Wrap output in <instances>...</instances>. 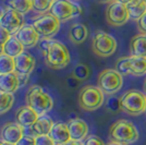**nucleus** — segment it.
I'll use <instances>...</instances> for the list:
<instances>
[{
    "label": "nucleus",
    "mask_w": 146,
    "mask_h": 145,
    "mask_svg": "<svg viewBox=\"0 0 146 145\" xmlns=\"http://www.w3.org/2000/svg\"><path fill=\"white\" fill-rule=\"evenodd\" d=\"M26 105L35 110L38 116L47 115L54 108V99L42 86L32 85L26 92Z\"/></svg>",
    "instance_id": "nucleus-1"
},
{
    "label": "nucleus",
    "mask_w": 146,
    "mask_h": 145,
    "mask_svg": "<svg viewBox=\"0 0 146 145\" xmlns=\"http://www.w3.org/2000/svg\"><path fill=\"white\" fill-rule=\"evenodd\" d=\"M109 136L112 142L121 145H131L139 139V131L131 121L118 120L110 127Z\"/></svg>",
    "instance_id": "nucleus-2"
},
{
    "label": "nucleus",
    "mask_w": 146,
    "mask_h": 145,
    "mask_svg": "<svg viewBox=\"0 0 146 145\" xmlns=\"http://www.w3.org/2000/svg\"><path fill=\"white\" fill-rule=\"evenodd\" d=\"M44 58L46 66L54 70H60L66 68L71 61L70 53L67 46L61 42L54 39L50 43L48 51Z\"/></svg>",
    "instance_id": "nucleus-3"
},
{
    "label": "nucleus",
    "mask_w": 146,
    "mask_h": 145,
    "mask_svg": "<svg viewBox=\"0 0 146 145\" xmlns=\"http://www.w3.org/2000/svg\"><path fill=\"white\" fill-rule=\"evenodd\" d=\"M120 110L131 116L145 112L146 96L140 91L130 90L120 97Z\"/></svg>",
    "instance_id": "nucleus-4"
},
{
    "label": "nucleus",
    "mask_w": 146,
    "mask_h": 145,
    "mask_svg": "<svg viewBox=\"0 0 146 145\" xmlns=\"http://www.w3.org/2000/svg\"><path fill=\"white\" fill-rule=\"evenodd\" d=\"M104 93L98 86L87 85L84 86L79 93L80 107L86 111H95L102 107L105 100Z\"/></svg>",
    "instance_id": "nucleus-5"
},
{
    "label": "nucleus",
    "mask_w": 146,
    "mask_h": 145,
    "mask_svg": "<svg viewBox=\"0 0 146 145\" xmlns=\"http://www.w3.org/2000/svg\"><path fill=\"white\" fill-rule=\"evenodd\" d=\"M123 78L116 69H106L99 73L97 86L107 95H113L121 90Z\"/></svg>",
    "instance_id": "nucleus-6"
},
{
    "label": "nucleus",
    "mask_w": 146,
    "mask_h": 145,
    "mask_svg": "<svg viewBox=\"0 0 146 145\" xmlns=\"http://www.w3.org/2000/svg\"><path fill=\"white\" fill-rule=\"evenodd\" d=\"M82 8L72 0H55L49 13L55 15L60 22H66L82 14Z\"/></svg>",
    "instance_id": "nucleus-7"
},
{
    "label": "nucleus",
    "mask_w": 146,
    "mask_h": 145,
    "mask_svg": "<svg viewBox=\"0 0 146 145\" xmlns=\"http://www.w3.org/2000/svg\"><path fill=\"white\" fill-rule=\"evenodd\" d=\"M92 49L94 54L97 55L98 57L107 58L116 51L117 41L115 39V37H112L108 33L98 31L93 38Z\"/></svg>",
    "instance_id": "nucleus-8"
},
{
    "label": "nucleus",
    "mask_w": 146,
    "mask_h": 145,
    "mask_svg": "<svg viewBox=\"0 0 146 145\" xmlns=\"http://www.w3.org/2000/svg\"><path fill=\"white\" fill-rule=\"evenodd\" d=\"M60 23L61 22L55 15H52L51 13L48 12L44 13L43 15L35 19L32 24L34 25V27L36 29V31L39 33V35L42 37L51 38L59 32Z\"/></svg>",
    "instance_id": "nucleus-9"
},
{
    "label": "nucleus",
    "mask_w": 146,
    "mask_h": 145,
    "mask_svg": "<svg viewBox=\"0 0 146 145\" xmlns=\"http://www.w3.org/2000/svg\"><path fill=\"white\" fill-rule=\"evenodd\" d=\"M106 20L111 26H121L130 20L127 5L113 1L106 9Z\"/></svg>",
    "instance_id": "nucleus-10"
},
{
    "label": "nucleus",
    "mask_w": 146,
    "mask_h": 145,
    "mask_svg": "<svg viewBox=\"0 0 146 145\" xmlns=\"http://www.w3.org/2000/svg\"><path fill=\"white\" fill-rule=\"evenodd\" d=\"M24 24L23 14L10 8L2 13L0 19V25L3 26L11 35H15V33Z\"/></svg>",
    "instance_id": "nucleus-11"
},
{
    "label": "nucleus",
    "mask_w": 146,
    "mask_h": 145,
    "mask_svg": "<svg viewBox=\"0 0 146 145\" xmlns=\"http://www.w3.org/2000/svg\"><path fill=\"white\" fill-rule=\"evenodd\" d=\"M25 128L17 122H7L0 129V139L2 142L17 144L24 136Z\"/></svg>",
    "instance_id": "nucleus-12"
},
{
    "label": "nucleus",
    "mask_w": 146,
    "mask_h": 145,
    "mask_svg": "<svg viewBox=\"0 0 146 145\" xmlns=\"http://www.w3.org/2000/svg\"><path fill=\"white\" fill-rule=\"evenodd\" d=\"M15 36L27 49L35 47L40 41V35L33 24H24L15 33Z\"/></svg>",
    "instance_id": "nucleus-13"
},
{
    "label": "nucleus",
    "mask_w": 146,
    "mask_h": 145,
    "mask_svg": "<svg viewBox=\"0 0 146 145\" xmlns=\"http://www.w3.org/2000/svg\"><path fill=\"white\" fill-rule=\"evenodd\" d=\"M54 121L51 117L47 115L39 116L36 122L29 128H25V134H29L32 136H38V135H44V134H49L51 128L54 126Z\"/></svg>",
    "instance_id": "nucleus-14"
},
{
    "label": "nucleus",
    "mask_w": 146,
    "mask_h": 145,
    "mask_svg": "<svg viewBox=\"0 0 146 145\" xmlns=\"http://www.w3.org/2000/svg\"><path fill=\"white\" fill-rule=\"evenodd\" d=\"M71 140L83 142L88 134V126L83 119L74 118L68 122Z\"/></svg>",
    "instance_id": "nucleus-15"
},
{
    "label": "nucleus",
    "mask_w": 146,
    "mask_h": 145,
    "mask_svg": "<svg viewBox=\"0 0 146 145\" xmlns=\"http://www.w3.org/2000/svg\"><path fill=\"white\" fill-rule=\"evenodd\" d=\"M38 117L39 116L37 115L36 111L26 105V106H22L18 108L15 112V122L22 127L29 128L36 122Z\"/></svg>",
    "instance_id": "nucleus-16"
},
{
    "label": "nucleus",
    "mask_w": 146,
    "mask_h": 145,
    "mask_svg": "<svg viewBox=\"0 0 146 145\" xmlns=\"http://www.w3.org/2000/svg\"><path fill=\"white\" fill-rule=\"evenodd\" d=\"M14 61H15V72L17 73L31 74L36 65V60L34 56L26 51L15 57Z\"/></svg>",
    "instance_id": "nucleus-17"
},
{
    "label": "nucleus",
    "mask_w": 146,
    "mask_h": 145,
    "mask_svg": "<svg viewBox=\"0 0 146 145\" xmlns=\"http://www.w3.org/2000/svg\"><path fill=\"white\" fill-rule=\"evenodd\" d=\"M49 135H50L51 139L54 140L56 145H62L71 140L68 123H64V122L54 123V126H52L50 132H49Z\"/></svg>",
    "instance_id": "nucleus-18"
},
{
    "label": "nucleus",
    "mask_w": 146,
    "mask_h": 145,
    "mask_svg": "<svg viewBox=\"0 0 146 145\" xmlns=\"http://www.w3.org/2000/svg\"><path fill=\"white\" fill-rule=\"evenodd\" d=\"M20 88L18 73L11 72L0 74V92L5 93H15Z\"/></svg>",
    "instance_id": "nucleus-19"
},
{
    "label": "nucleus",
    "mask_w": 146,
    "mask_h": 145,
    "mask_svg": "<svg viewBox=\"0 0 146 145\" xmlns=\"http://www.w3.org/2000/svg\"><path fill=\"white\" fill-rule=\"evenodd\" d=\"M68 35L73 44L80 45V44L85 42L86 38L88 37V30H87L86 25L82 24V23H75L70 26Z\"/></svg>",
    "instance_id": "nucleus-20"
},
{
    "label": "nucleus",
    "mask_w": 146,
    "mask_h": 145,
    "mask_svg": "<svg viewBox=\"0 0 146 145\" xmlns=\"http://www.w3.org/2000/svg\"><path fill=\"white\" fill-rule=\"evenodd\" d=\"M131 56L146 57V34H137L130 42Z\"/></svg>",
    "instance_id": "nucleus-21"
},
{
    "label": "nucleus",
    "mask_w": 146,
    "mask_h": 145,
    "mask_svg": "<svg viewBox=\"0 0 146 145\" xmlns=\"http://www.w3.org/2000/svg\"><path fill=\"white\" fill-rule=\"evenodd\" d=\"M25 47L22 45V43L18 39L15 35H11V37L7 41V43L3 45V54L8 55L12 58L18 57L19 55L24 53Z\"/></svg>",
    "instance_id": "nucleus-22"
},
{
    "label": "nucleus",
    "mask_w": 146,
    "mask_h": 145,
    "mask_svg": "<svg viewBox=\"0 0 146 145\" xmlns=\"http://www.w3.org/2000/svg\"><path fill=\"white\" fill-rule=\"evenodd\" d=\"M130 59V70L131 75L133 76H142L146 74V57L140 56H131Z\"/></svg>",
    "instance_id": "nucleus-23"
},
{
    "label": "nucleus",
    "mask_w": 146,
    "mask_h": 145,
    "mask_svg": "<svg viewBox=\"0 0 146 145\" xmlns=\"http://www.w3.org/2000/svg\"><path fill=\"white\" fill-rule=\"evenodd\" d=\"M130 19L133 21H137L146 13V2L142 0H133L127 5Z\"/></svg>",
    "instance_id": "nucleus-24"
},
{
    "label": "nucleus",
    "mask_w": 146,
    "mask_h": 145,
    "mask_svg": "<svg viewBox=\"0 0 146 145\" xmlns=\"http://www.w3.org/2000/svg\"><path fill=\"white\" fill-rule=\"evenodd\" d=\"M10 9H13L23 15L32 10V0H7Z\"/></svg>",
    "instance_id": "nucleus-25"
},
{
    "label": "nucleus",
    "mask_w": 146,
    "mask_h": 145,
    "mask_svg": "<svg viewBox=\"0 0 146 145\" xmlns=\"http://www.w3.org/2000/svg\"><path fill=\"white\" fill-rule=\"evenodd\" d=\"M15 72V61L14 58L8 55H0V74Z\"/></svg>",
    "instance_id": "nucleus-26"
},
{
    "label": "nucleus",
    "mask_w": 146,
    "mask_h": 145,
    "mask_svg": "<svg viewBox=\"0 0 146 145\" xmlns=\"http://www.w3.org/2000/svg\"><path fill=\"white\" fill-rule=\"evenodd\" d=\"M14 104V96L11 93L0 92V115L8 112Z\"/></svg>",
    "instance_id": "nucleus-27"
},
{
    "label": "nucleus",
    "mask_w": 146,
    "mask_h": 145,
    "mask_svg": "<svg viewBox=\"0 0 146 145\" xmlns=\"http://www.w3.org/2000/svg\"><path fill=\"white\" fill-rule=\"evenodd\" d=\"M54 3V0H32V10L36 13H47Z\"/></svg>",
    "instance_id": "nucleus-28"
},
{
    "label": "nucleus",
    "mask_w": 146,
    "mask_h": 145,
    "mask_svg": "<svg viewBox=\"0 0 146 145\" xmlns=\"http://www.w3.org/2000/svg\"><path fill=\"white\" fill-rule=\"evenodd\" d=\"M90 74H91V70H90V68L86 66V65H84V63H79V65H76L72 72L73 76H74L75 79L79 80L80 82H81V81H85V80L90 76Z\"/></svg>",
    "instance_id": "nucleus-29"
},
{
    "label": "nucleus",
    "mask_w": 146,
    "mask_h": 145,
    "mask_svg": "<svg viewBox=\"0 0 146 145\" xmlns=\"http://www.w3.org/2000/svg\"><path fill=\"white\" fill-rule=\"evenodd\" d=\"M116 69L118 72L123 75H131V70H130V59L129 57H122L119 58L116 62Z\"/></svg>",
    "instance_id": "nucleus-30"
},
{
    "label": "nucleus",
    "mask_w": 146,
    "mask_h": 145,
    "mask_svg": "<svg viewBox=\"0 0 146 145\" xmlns=\"http://www.w3.org/2000/svg\"><path fill=\"white\" fill-rule=\"evenodd\" d=\"M83 145H106L105 142L97 135H87L83 141Z\"/></svg>",
    "instance_id": "nucleus-31"
},
{
    "label": "nucleus",
    "mask_w": 146,
    "mask_h": 145,
    "mask_svg": "<svg viewBox=\"0 0 146 145\" xmlns=\"http://www.w3.org/2000/svg\"><path fill=\"white\" fill-rule=\"evenodd\" d=\"M36 145H56V143L49 134H44L36 136Z\"/></svg>",
    "instance_id": "nucleus-32"
},
{
    "label": "nucleus",
    "mask_w": 146,
    "mask_h": 145,
    "mask_svg": "<svg viewBox=\"0 0 146 145\" xmlns=\"http://www.w3.org/2000/svg\"><path fill=\"white\" fill-rule=\"evenodd\" d=\"M51 41H52V39H50V38H46V37H44L43 39H40V41H39V43H38L39 50H40V53H42V55H43L44 57L46 56L47 51H48L49 45H50Z\"/></svg>",
    "instance_id": "nucleus-33"
},
{
    "label": "nucleus",
    "mask_w": 146,
    "mask_h": 145,
    "mask_svg": "<svg viewBox=\"0 0 146 145\" xmlns=\"http://www.w3.org/2000/svg\"><path fill=\"white\" fill-rule=\"evenodd\" d=\"M120 98H117V97H111L108 99V103H107V108L110 109L111 111H118L120 109Z\"/></svg>",
    "instance_id": "nucleus-34"
},
{
    "label": "nucleus",
    "mask_w": 146,
    "mask_h": 145,
    "mask_svg": "<svg viewBox=\"0 0 146 145\" xmlns=\"http://www.w3.org/2000/svg\"><path fill=\"white\" fill-rule=\"evenodd\" d=\"M17 145H36V138L29 134H24V136L19 141Z\"/></svg>",
    "instance_id": "nucleus-35"
},
{
    "label": "nucleus",
    "mask_w": 146,
    "mask_h": 145,
    "mask_svg": "<svg viewBox=\"0 0 146 145\" xmlns=\"http://www.w3.org/2000/svg\"><path fill=\"white\" fill-rule=\"evenodd\" d=\"M10 37H11V34L3 26L0 25V46H3Z\"/></svg>",
    "instance_id": "nucleus-36"
},
{
    "label": "nucleus",
    "mask_w": 146,
    "mask_h": 145,
    "mask_svg": "<svg viewBox=\"0 0 146 145\" xmlns=\"http://www.w3.org/2000/svg\"><path fill=\"white\" fill-rule=\"evenodd\" d=\"M136 26L139 32H141L142 34H146V13L136 21Z\"/></svg>",
    "instance_id": "nucleus-37"
},
{
    "label": "nucleus",
    "mask_w": 146,
    "mask_h": 145,
    "mask_svg": "<svg viewBox=\"0 0 146 145\" xmlns=\"http://www.w3.org/2000/svg\"><path fill=\"white\" fill-rule=\"evenodd\" d=\"M18 79L19 83H20V87H23L29 83L30 81V74H25V73H18Z\"/></svg>",
    "instance_id": "nucleus-38"
},
{
    "label": "nucleus",
    "mask_w": 146,
    "mask_h": 145,
    "mask_svg": "<svg viewBox=\"0 0 146 145\" xmlns=\"http://www.w3.org/2000/svg\"><path fill=\"white\" fill-rule=\"evenodd\" d=\"M62 145H83V142H81V141H75V140H70V141H68L67 143H64V144Z\"/></svg>",
    "instance_id": "nucleus-39"
},
{
    "label": "nucleus",
    "mask_w": 146,
    "mask_h": 145,
    "mask_svg": "<svg viewBox=\"0 0 146 145\" xmlns=\"http://www.w3.org/2000/svg\"><path fill=\"white\" fill-rule=\"evenodd\" d=\"M116 1L121 2V3H123V5H128V3H130V2H132L133 0H116Z\"/></svg>",
    "instance_id": "nucleus-40"
},
{
    "label": "nucleus",
    "mask_w": 146,
    "mask_h": 145,
    "mask_svg": "<svg viewBox=\"0 0 146 145\" xmlns=\"http://www.w3.org/2000/svg\"><path fill=\"white\" fill-rule=\"evenodd\" d=\"M98 1L102 2V3H111V2H113L116 0H98Z\"/></svg>",
    "instance_id": "nucleus-41"
},
{
    "label": "nucleus",
    "mask_w": 146,
    "mask_h": 145,
    "mask_svg": "<svg viewBox=\"0 0 146 145\" xmlns=\"http://www.w3.org/2000/svg\"><path fill=\"white\" fill-rule=\"evenodd\" d=\"M108 145H121V144H120V143H117V142H112V141H111Z\"/></svg>",
    "instance_id": "nucleus-42"
},
{
    "label": "nucleus",
    "mask_w": 146,
    "mask_h": 145,
    "mask_svg": "<svg viewBox=\"0 0 146 145\" xmlns=\"http://www.w3.org/2000/svg\"><path fill=\"white\" fill-rule=\"evenodd\" d=\"M2 145H17V144H13V143H8V142H2Z\"/></svg>",
    "instance_id": "nucleus-43"
},
{
    "label": "nucleus",
    "mask_w": 146,
    "mask_h": 145,
    "mask_svg": "<svg viewBox=\"0 0 146 145\" xmlns=\"http://www.w3.org/2000/svg\"><path fill=\"white\" fill-rule=\"evenodd\" d=\"M3 54V46H0V55Z\"/></svg>",
    "instance_id": "nucleus-44"
},
{
    "label": "nucleus",
    "mask_w": 146,
    "mask_h": 145,
    "mask_svg": "<svg viewBox=\"0 0 146 145\" xmlns=\"http://www.w3.org/2000/svg\"><path fill=\"white\" fill-rule=\"evenodd\" d=\"M144 91L146 93V79H145V82H144Z\"/></svg>",
    "instance_id": "nucleus-45"
},
{
    "label": "nucleus",
    "mask_w": 146,
    "mask_h": 145,
    "mask_svg": "<svg viewBox=\"0 0 146 145\" xmlns=\"http://www.w3.org/2000/svg\"><path fill=\"white\" fill-rule=\"evenodd\" d=\"M2 13H3V12H2L1 10H0V19H1V15H2Z\"/></svg>",
    "instance_id": "nucleus-46"
},
{
    "label": "nucleus",
    "mask_w": 146,
    "mask_h": 145,
    "mask_svg": "<svg viewBox=\"0 0 146 145\" xmlns=\"http://www.w3.org/2000/svg\"><path fill=\"white\" fill-rule=\"evenodd\" d=\"M0 145H2V141L1 140H0Z\"/></svg>",
    "instance_id": "nucleus-47"
},
{
    "label": "nucleus",
    "mask_w": 146,
    "mask_h": 145,
    "mask_svg": "<svg viewBox=\"0 0 146 145\" xmlns=\"http://www.w3.org/2000/svg\"><path fill=\"white\" fill-rule=\"evenodd\" d=\"M145 114H146V104H145Z\"/></svg>",
    "instance_id": "nucleus-48"
},
{
    "label": "nucleus",
    "mask_w": 146,
    "mask_h": 145,
    "mask_svg": "<svg viewBox=\"0 0 146 145\" xmlns=\"http://www.w3.org/2000/svg\"><path fill=\"white\" fill-rule=\"evenodd\" d=\"M142 1H145V2H146V0H142Z\"/></svg>",
    "instance_id": "nucleus-49"
},
{
    "label": "nucleus",
    "mask_w": 146,
    "mask_h": 145,
    "mask_svg": "<svg viewBox=\"0 0 146 145\" xmlns=\"http://www.w3.org/2000/svg\"><path fill=\"white\" fill-rule=\"evenodd\" d=\"M54 1H55V0H54Z\"/></svg>",
    "instance_id": "nucleus-50"
}]
</instances>
